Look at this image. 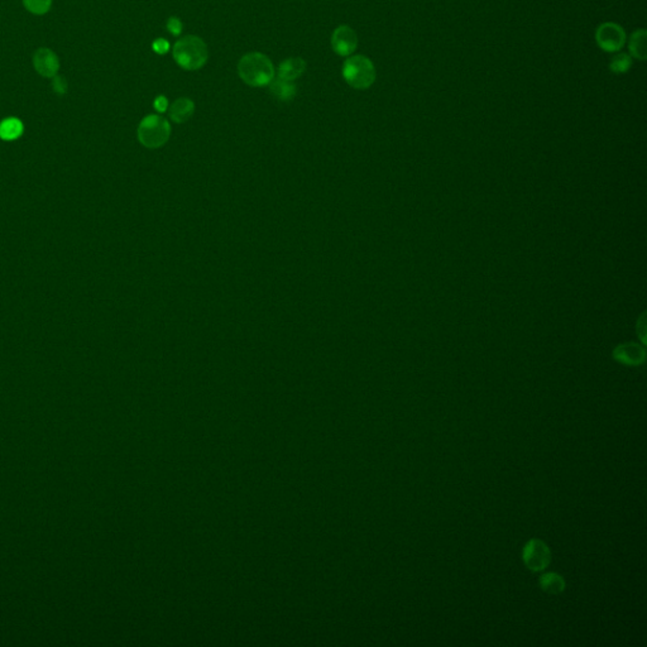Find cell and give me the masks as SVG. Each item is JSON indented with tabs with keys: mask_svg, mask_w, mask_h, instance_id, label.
I'll list each match as a JSON object with an SVG mask.
<instances>
[{
	"mask_svg": "<svg viewBox=\"0 0 647 647\" xmlns=\"http://www.w3.org/2000/svg\"><path fill=\"white\" fill-rule=\"evenodd\" d=\"M238 73L247 85L262 88L275 79V67L266 55L251 52L244 55L238 62Z\"/></svg>",
	"mask_w": 647,
	"mask_h": 647,
	"instance_id": "cell-1",
	"label": "cell"
},
{
	"mask_svg": "<svg viewBox=\"0 0 647 647\" xmlns=\"http://www.w3.org/2000/svg\"><path fill=\"white\" fill-rule=\"evenodd\" d=\"M173 58L180 67L187 71H195L206 64L209 52L205 42L196 36H186L178 40L173 46Z\"/></svg>",
	"mask_w": 647,
	"mask_h": 647,
	"instance_id": "cell-2",
	"label": "cell"
},
{
	"mask_svg": "<svg viewBox=\"0 0 647 647\" xmlns=\"http://www.w3.org/2000/svg\"><path fill=\"white\" fill-rule=\"evenodd\" d=\"M343 77L354 89H368L376 81V69L368 57L356 55L344 62Z\"/></svg>",
	"mask_w": 647,
	"mask_h": 647,
	"instance_id": "cell-3",
	"label": "cell"
},
{
	"mask_svg": "<svg viewBox=\"0 0 647 647\" xmlns=\"http://www.w3.org/2000/svg\"><path fill=\"white\" fill-rule=\"evenodd\" d=\"M171 134L170 123L160 115H148L138 127V138L143 146L160 148Z\"/></svg>",
	"mask_w": 647,
	"mask_h": 647,
	"instance_id": "cell-4",
	"label": "cell"
},
{
	"mask_svg": "<svg viewBox=\"0 0 647 647\" xmlns=\"http://www.w3.org/2000/svg\"><path fill=\"white\" fill-rule=\"evenodd\" d=\"M522 559L531 572H542L550 564L551 551L540 539H531L526 542Z\"/></svg>",
	"mask_w": 647,
	"mask_h": 647,
	"instance_id": "cell-5",
	"label": "cell"
},
{
	"mask_svg": "<svg viewBox=\"0 0 647 647\" xmlns=\"http://www.w3.org/2000/svg\"><path fill=\"white\" fill-rule=\"evenodd\" d=\"M596 40L603 51L617 52L626 43V33L621 25L613 22H607L599 25L596 32Z\"/></svg>",
	"mask_w": 647,
	"mask_h": 647,
	"instance_id": "cell-6",
	"label": "cell"
},
{
	"mask_svg": "<svg viewBox=\"0 0 647 647\" xmlns=\"http://www.w3.org/2000/svg\"><path fill=\"white\" fill-rule=\"evenodd\" d=\"M332 49L339 56H349L358 47L356 33L349 25H340L332 36Z\"/></svg>",
	"mask_w": 647,
	"mask_h": 647,
	"instance_id": "cell-7",
	"label": "cell"
},
{
	"mask_svg": "<svg viewBox=\"0 0 647 647\" xmlns=\"http://www.w3.org/2000/svg\"><path fill=\"white\" fill-rule=\"evenodd\" d=\"M33 64L37 73L45 77L56 76L57 71L60 69V62L56 55L51 49H40L34 53Z\"/></svg>",
	"mask_w": 647,
	"mask_h": 647,
	"instance_id": "cell-8",
	"label": "cell"
},
{
	"mask_svg": "<svg viewBox=\"0 0 647 647\" xmlns=\"http://www.w3.org/2000/svg\"><path fill=\"white\" fill-rule=\"evenodd\" d=\"M615 361L624 365H639L645 361V349L639 344L628 343L615 349L613 353Z\"/></svg>",
	"mask_w": 647,
	"mask_h": 647,
	"instance_id": "cell-9",
	"label": "cell"
},
{
	"mask_svg": "<svg viewBox=\"0 0 647 647\" xmlns=\"http://www.w3.org/2000/svg\"><path fill=\"white\" fill-rule=\"evenodd\" d=\"M306 70V62L300 57H291L282 61L278 67V77L283 80L295 81Z\"/></svg>",
	"mask_w": 647,
	"mask_h": 647,
	"instance_id": "cell-10",
	"label": "cell"
},
{
	"mask_svg": "<svg viewBox=\"0 0 647 647\" xmlns=\"http://www.w3.org/2000/svg\"><path fill=\"white\" fill-rule=\"evenodd\" d=\"M194 110V101L187 97H181L171 106V119L176 123H185L193 117Z\"/></svg>",
	"mask_w": 647,
	"mask_h": 647,
	"instance_id": "cell-11",
	"label": "cell"
},
{
	"mask_svg": "<svg viewBox=\"0 0 647 647\" xmlns=\"http://www.w3.org/2000/svg\"><path fill=\"white\" fill-rule=\"evenodd\" d=\"M269 90L277 99L282 101H290L296 95V85L293 81L273 79L269 84Z\"/></svg>",
	"mask_w": 647,
	"mask_h": 647,
	"instance_id": "cell-12",
	"label": "cell"
},
{
	"mask_svg": "<svg viewBox=\"0 0 647 647\" xmlns=\"http://www.w3.org/2000/svg\"><path fill=\"white\" fill-rule=\"evenodd\" d=\"M539 584L548 594H560L565 589V581L558 573H545L540 576Z\"/></svg>",
	"mask_w": 647,
	"mask_h": 647,
	"instance_id": "cell-13",
	"label": "cell"
},
{
	"mask_svg": "<svg viewBox=\"0 0 647 647\" xmlns=\"http://www.w3.org/2000/svg\"><path fill=\"white\" fill-rule=\"evenodd\" d=\"M23 123L16 118H8L0 123V138L3 141H16L23 134Z\"/></svg>",
	"mask_w": 647,
	"mask_h": 647,
	"instance_id": "cell-14",
	"label": "cell"
},
{
	"mask_svg": "<svg viewBox=\"0 0 647 647\" xmlns=\"http://www.w3.org/2000/svg\"><path fill=\"white\" fill-rule=\"evenodd\" d=\"M628 47H630L632 56L639 61H645L646 60V31L639 29L632 33Z\"/></svg>",
	"mask_w": 647,
	"mask_h": 647,
	"instance_id": "cell-15",
	"label": "cell"
},
{
	"mask_svg": "<svg viewBox=\"0 0 647 647\" xmlns=\"http://www.w3.org/2000/svg\"><path fill=\"white\" fill-rule=\"evenodd\" d=\"M632 66V58L630 55L627 53H618L615 55L612 61H611V71L613 73H617V75H621V73H626L630 71Z\"/></svg>",
	"mask_w": 647,
	"mask_h": 647,
	"instance_id": "cell-16",
	"label": "cell"
},
{
	"mask_svg": "<svg viewBox=\"0 0 647 647\" xmlns=\"http://www.w3.org/2000/svg\"><path fill=\"white\" fill-rule=\"evenodd\" d=\"M25 8L34 14H45L49 12L52 0H23Z\"/></svg>",
	"mask_w": 647,
	"mask_h": 647,
	"instance_id": "cell-17",
	"label": "cell"
},
{
	"mask_svg": "<svg viewBox=\"0 0 647 647\" xmlns=\"http://www.w3.org/2000/svg\"><path fill=\"white\" fill-rule=\"evenodd\" d=\"M52 88L56 91L57 94L64 95L67 91V81L64 76H56L52 81Z\"/></svg>",
	"mask_w": 647,
	"mask_h": 647,
	"instance_id": "cell-18",
	"label": "cell"
},
{
	"mask_svg": "<svg viewBox=\"0 0 647 647\" xmlns=\"http://www.w3.org/2000/svg\"><path fill=\"white\" fill-rule=\"evenodd\" d=\"M167 28H169V31H170L173 36H178V34L181 33V31H182V23H181V21H180L178 18L172 16V18L169 19V22H167Z\"/></svg>",
	"mask_w": 647,
	"mask_h": 647,
	"instance_id": "cell-19",
	"label": "cell"
},
{
	"mask_svg": "<svg viewBox=\"0 0 647 647\" xmlns=\"http://www.w3.org/2000/svg\"><path fill=\"white\" fill-rule=\"evenodd\" d=\"M154 49L158 53H164L166 51H169V43L164 40H157L154 43Z\"/></svg>",
	"mask_w": 647,
	"mask_h": 647,
	"instance_id": "cell-20",
	"label": "cell"
},
{
	"mask_svg": "<svg viewBox=\"0 0 647 647\" xmlns=\"http://www.w3.org/2000/svg\"><path fill=\"white\" fill-rule=\"evenodd\" d=\"M154 108H156L157 110H160V112H164V110L167 109V100H166V97H157V99H156V103H154Z\"/></svg>",
	"mask_w": 647,
	"mask_h": 647,
	"instance_id": "cell-21",
	"label": "cell"
}]
</instances>
